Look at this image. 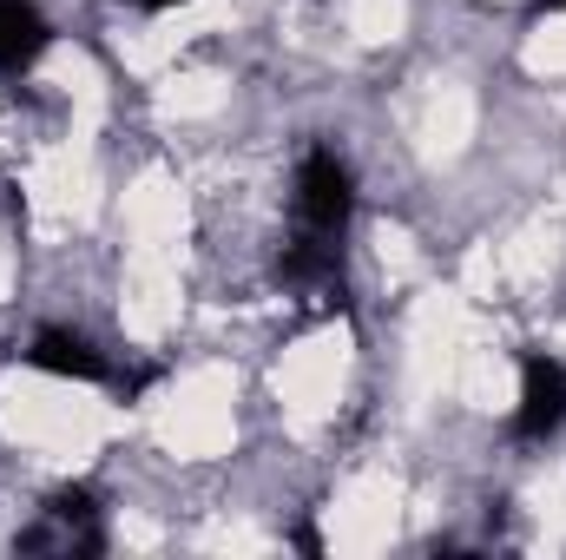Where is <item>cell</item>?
Returning <instances> with one entry per match:
<instances>
[{
  "instance_id": "cell-3",
  "label": "cell",
  "mask_w": 566,
  "mask_h": 560,
  "mask_svg": "<svg viewBox=\"0 0 566 560\" xmlns=\"http://www.w3.org/2000/svg\"><path fill=\"white\" fill-rule=\"evenodd\" d=\"M27 363L46 370V376H73V383H99V376H106V356H99L80 330H40L33 350H27Z\"/></svg>"
},
{
  "instance_id": "cell-5",
  "label": "cell",
  "mask_w": 566,
  "mask_h": 560,
  "mask_svg": "<svg viewBox=\"0 0 566 560\" xmlns=\"http://www.w3.org/2000/svg\"><path fill=\"white\" fill-rule=\"evenodd\" d=\"M133 7H145V13H165V7H178V0H133Z\"/></svg>"
},
{
  "instance_id": "cell-2",
  "label": "cell",
  "mask_w": 566,
  "mask_h": 560,
  "mask_svg": "<svg viewBox=\"0 0 566 560\" xmlns=\"http://www.w3.org/2000/svg\"><path fill=\"white\" fill-rule=\"evenodd\" d=\"M566 422V370L554 356H527L521 370V409H514V435L527 442H547Z\"/></svg>"
},
{
  "instance_id": "cell-4",
  "label": "cell",
  "mask_w": 566,
  "mask_h": 560,
  "mask_svg": "<svg viewBox=\"0 0 566 560\" xmlns=\"http://www.w3.org/2000/svg\"><path fill=\"white\" fill-rule=\"evenodd\" d=\"M46 40H53V27L40 20V7H27V0H0V73L33 66V60L46 53Z\"/></svg>"
},
{
  "instance_id": "cell-1",
  "label": "cell",
  "mask_w": 566,
  "mask_h": 560,
  "mask_svg": "<svg viewBox=\"0 0 566 560\" xmlns=\"http://www.w3.org/2000/svg\"><path fill=\"white\" fill-rule=\"evenodd\" d=\"M349 211H356V178H349V165H343L329 145L303 152V165H296V218H303V231L343 238Z\"/></svg>"
}]
</instances>
